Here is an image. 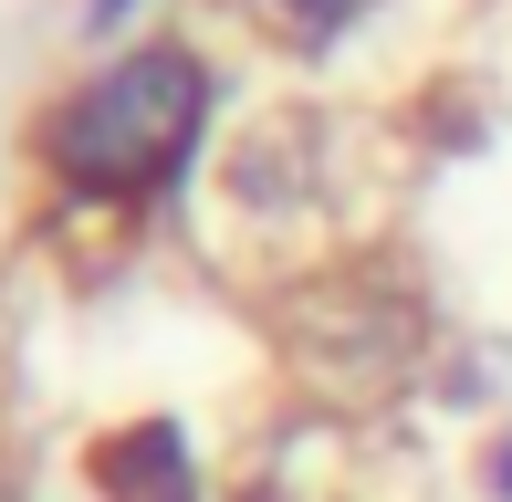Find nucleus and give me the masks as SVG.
I'll return each instance as SVG.
<instances>
[{
	"mask_svg": "<svg viewBox=\"0 0 512 502\" xmlns=\"http://www.w3.org/2000/svg\"><path fill=\"white\" fill-rule=\"evenodd\" d=\"M95 482L115 502H189V450H178V429H126L95 450Z\"/></svg>",
	"mask_w": 512,
	"mask_h": 502,
	"instance_id": "f03ea898",
	"label": "nucleus"
},
{
	"mask_svg": "<svg viewBox=\"0 0 512 502\" xmlns=\"http://www.w3.org/2000/svg\"><path fill=\"white\" fill-rule=\"evenodd\" d=\"M199 116H209V74L178 42H136L126 63H105L95 84L42 116V168L84 199H147L178 178V157L199 147Z\"/></svg>",
	"mask_w": 512,
	"mask_h": 502,
	"instance_id": "f257e3e1",
	"label": "nucleus"
}]
</instances>
